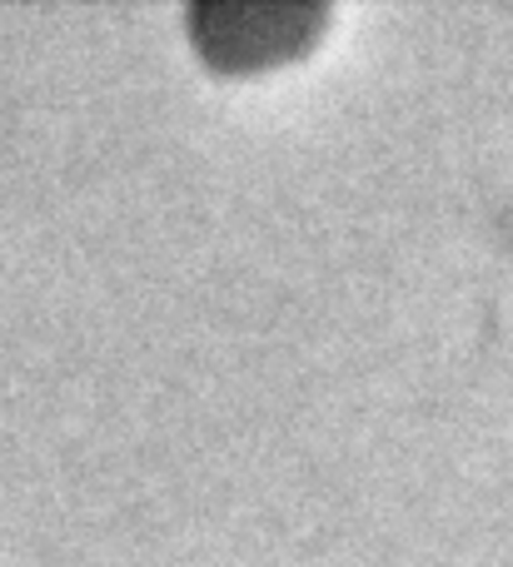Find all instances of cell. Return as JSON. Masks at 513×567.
<instances>
[{
    "label": "cell",
    "instance_id": "6da1fadb",
    "mask_svg": "<svg viewBox=\"0 0 513 567\" xmlns=\"http://www.w3.org/2000/svg\"><path fill=\"white\" fill-rule=\"evenodd\" d=\"M219 16V40L215 50L219 60H229V50L245 45L239 60H265V55H285V50L305 45L309 30L325 25L319 6H225Z\"/></svg>",
    "mask_w": 513,
    "mask_h": 567
}]
</instances>
